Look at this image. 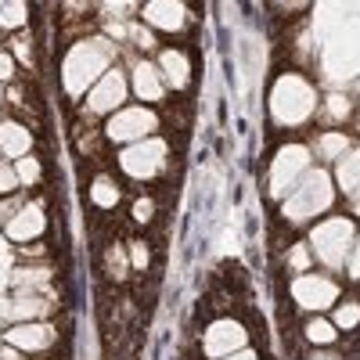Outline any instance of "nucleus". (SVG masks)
<instances>
[{
	"mask_svg": "<svg viewBox=\"0 0 360 360\" xmlns=\"http://www.w3.org/2000/svg\"><path fill=\"white\" fill-rule=\"evenodd\" d=\"M115 58V44L108 37H90L79 40L69 54H65V65H62V83H65V94L69 98H83L86 86L101 79Z\"/></svg>",
	"mask_w": 360,
	"mask_h": 360,
	"instance_id": "nucleus-1",
	"label": "nucleus"
},
{
	"mask_svg": "<svg viewBox=\"0 0 360 360\" xmlns=\"http://www.w3.org/2000/svg\"><path fill=\"white\" fill-rule=\"evenodd\" d=\"M332 202H335V195H332V176H328L324 169H310V173L281 198V217H285L288 224H307V220L321 217Z\"/></svg>",
	"mask_w": 360,
	"mask_h": 360,
	"instance_id": "nucleus-2",
	"label": "nucleus"
},
{
	"mask_svg": "<svg viewBox=\"0 0 360 360\" xmlns=\"http://www.w3.org/2000/svg\"><path fill=\"white\" fill-rule=\"evenodd\" d=\"M317 108V94L303 76H281L270 90V115L278 127H299L307 123Z\"/></svg>",
	"mask_w": 360,
	"mask_h": 360,
	"instance_id": "nucleus-3",
	"label": "nucleus"
},
{
	"mask_svg": "<svg viewBox=\"0 0 360 360\" xmlns=\"http://www.w3.org/2000/svg\"><path fill=\"white\" fill-rule=\"evenodd\" d=\"M356 242V227L346 217H332L310 231V252L317 256V263H324L328 270L346 266V256Z\"/></svg>",
	"mask_w": 360,
	"mask_h": 360,
	"instance_id": "nucleus-4",
	"label": "nucleus"
},
{
	"mask_svg": "<svg viewBox=\"0 0 360 360\" xmlns=\"http://www.w3.org/2000/svg\"><path fill=\"white\" fill-rule=\"evenodd\" d=\"M307 173H310V148H303V144H285L281 152L274 155V162H270V169H266L270 198L281 202Z\"/></svg>",
	"mask_w": 360,
	"mask_h": 360,
	"instance_id": "nucleus-5",
	"label": "nucleus"
},
{
	"mask_svg": "<svg viewBox=\"0 0 360 360\" xmlns=\"http://www.w3.org/2000/svg\"><path fill=\"white\" fill-rule=\"evenodd\" d=\"M119 166H123L134 180H152L166 166V141L162 137H148V141L127 144L123 155H119Z\"/></svg>",
	"mask_w": 360,
	"mask_h": 360,
	"instance_id": "nucleus-6",
	"label": "nucleus"
},
{
	"mask_svg": "<svg viewBox=\"0 0 360 360\" xmlns=\"http://www.w3.org/2000/svg\"><path fill=\"white\" fill-rule=\"evenodd\" d=\"M292 299H295L299 310H310V314L332 310L339 303V285L324 274H299L292 281Z\"/></svg>",
	"mask_w": 360,
	"mask_h": 360,
	"instance_id": "nucleus-7",
	"label": "nucleus"
},
{
	"mask_svg": "<svg viewBox=\"0 0 360 360\" xmlns=\"http://www.w3.org/2000/svg\"><path fill=\"white\" fill-rule=\"evenodd\" d=\"M249 346V332H245V324H238L231 317H220L205 328V335H202V349L209 360H224L238 349H245Z\"/></svg>",
	"mask_w": 360,
	"mask_h": 360,
	"instance_id": "nucleus-8",
	"label": "nucleus"
},
{
	"mask_svg": "<svg viewBox=\"0 0 360 360\" xmlns=\"http://www.w3.org/2000/svg\"><path fill=\"white\" fill-rule=\"evenodd\" d=\"M159 119L152 108H119L112 119H108V137L119 141V144H137V141H148L155 134Z\"/></svg>",
	"mask_w": 360,
	"mask_h": 360,
	"instance_id": "nucleus-9",
	"label": "nucleus"
},
{
	"mask_svg": "<svg viewBox=\"0 0 360 360\" xmlns=\"http://www.w3.org/2000/svg\"><path fill=\"white\" fill-rule=\"evenodd\" d=\"M123 98H127V76L119 69H108L94 86L86 90V108L94 115H105V112H119L123 108Z\"/></svg>",
	"mask_w": 360,
	"mask_h": 360,
	"instance_id": "nucleus-10",
	"label": "nucleus"
},
{
	"mask_svg": "<svg viewBox=\"0 0 360 360\" xmlns=\"http://www.w3.org/2000/svg\"><path fill=\"white\" fill-rule=\"evenodd\" d=\"M4 339H8V346H15L22 353H44V349L54 346L58 332L47 321H33V324H11L4 332Z\"/></svg>",
	"mask_w": 360,
	"mask_h": 360,
	"instance_id": "nucleus-11",
	"label": "nucleus"
},
{
	"mask_svg": "<svg viewBox=\"0 0 360 360\" xmlns=\"http://www.w3.org/2000/svg\"><path fill=\"white\" fill-rule=\"evenodd\" d=\"M47 227V217H44V209L37 202H25L18 213L4 224V234L11 238V242H33V238H40Z\"/></svg>",
	"mask_w": 360,
	"mask_h": 360,
	"instance_id": "nucleus-12",
	"label": "nucleus"
},
{
	"mask_svg": "<svg viewBox=\"0 0 360 360\" xmlns=\"http://www.w3.org/2000/svg\"><path fill=\"white\" fill-rule=\"evenodd\" d=\"M54 314V299H47V295H15L11 303H8V310H4V317L11 321V324H33V321H47Z\"/></svg>",
	"mask_w": 360,
	"mask_h": 360,
	"instance_id": "nucleus-13",
	"label": "nucleus"
},
{
	"mask_svg": "<svg viewBox=\"0 0 360 360\" xmlns=\"http://www.w3.org/2000/svg\"><path fill=\"white\" fill-rule=\"evenodd\" d=\"M144 22L162 33H180L188 25V8L176 0H152V4H144Z\"/></svg>",
	"mask_w": 360,
	"mask_h": 360,
	"instance_id": "nucleus-14",
	"label": "nucleus"
},
{
	"mask_svg": "<svg viewBox=\"0 0 360 360\" xmlns=\"http://www.w3.org/2000/svg\"><path fill=\"white\" fill-rule=\"evenodd\" d=\"M159 72H162V83L173 86V90H184L191 83V62L184 51H162L159 54Z\"/></svg>",
	"mask_w": 360,
	"mask_h": 360,
	"instance_id": "nucleus-15",
	"label": "nucleus"
},
{
	"mask_svg": "<svg viewBox=\"0 0 360 360\" xmlns=\"http://www.w3.org/2000/svg\"><path fill=\"white\" fill-rule=\"evenodd\" d=\"M29 148H33V137H29V130L22 123H15V119H8V123H0V155L8 159H25Z\"/></svg>",
	"mask_w": 360,
	"mask_h": 360,
	"instance_id": "nucleus-16",
	"label": "nucleus"
},
{
	"mask_svg": "<svg viewBox=\"0 0 360 360\" xmlns=\"http://www.w3.org/2000/svg\"><path fill=\"white\" fill-rule=\"evenodd\" d=\"M134 90H137V98H141V101H159V98L166 94V83H162L159 65L141 62V65L134 69Z\"/></svg>",
	"mask_w": 360,
	"mask_h": 360,
	"instance_id": "nucleus-17",
	"label": "nucleus"
},
{
	"mask_svg": "<svg viewBox=\"0 0 360 360\" xmlns=\"http://www.w3.org/2000/svg\"><path fill=\"white\" fill-rule=\"evenodd\" d=\"M339 184L349 195V202L360 195V148H349V152L339 159Z\"/></svg>",
	"mask_w": 360,
	"mask_h": 360,
	"instance_id": "nucleus-18",
	"label": "nucleus"
},
{
	"mask_svg": "<svg viewBox=\"0 0 360 360\" xmlns=\"http://www.w3.org/2000/svg\"><path fill=\"white\" fill-rule=\"evenodd\" d=\"M307 339H310L317 349H332L335 339H339V328H335L332 321H324V317H314V321L307 324Z\"/></svg>",
	"mask_w": 360,
	"mask_h": 360,
	"instance_id": "nucleus-19",
	"label": "nucleus"
},
{
	"mask_svg": "<svg viewBox=\"0 0 360 360\" xmlns=\"http://www.w3.org/2000/svg\"><path fill=\"white\" fill-rule=\"evenodd\" d=\"M314 148H317V155H321L324 162H332V159H342V155L349 152V137H346V134H321Z\"/></svg>",
	"mask_w": 360,
	"mask_h": 360,
	"instance_id": "nucleus-20",
	"label": "nucleus"
},
{
	"mask_svg": "<svg viewBox=\"0 0 360 360\" xmlns=\"http://www.w3.org/2000/svg\"><path fill=\"white\" fill-rule=\"evenodd\" d=\"M90 202H94L98 209H112V205H119V188L108 176H98L94 184H90Z\"/></svg>",
	"mask_w": 360,
	"mask_h": 360,
	"instance_id": "nucleus-21",
	"label": "nucleus"
},
{
	"mask_svg": "<svg viewBox=\"0 0 360 360\" xmlns=\"http://www.w3.org/2000/svg\"><path fill=\"white\" fill-rule=\"evenodd\" d=\"M29 22V8L25 4H0V29H22Z\"/></svg>",
	"mask_w": 360,
	"mask_h": 360,
	"instance_id": "nucleus-22",
	"label": "nucleus"
},
{
	"mask_svg": "<svg viewBox=\"0 0 360 360\" xmlns=\"http://www.w3.org/2000/svg\"><path fill=\"white\" fill-rule=\"evenodd\" d=\"M335 328H346V332H353V328L360 324V303H335V317H332Z\"/></svg>",
	"mask_w": 360,
	"mask_h": 360,
	"instance_id": "nucleus-23",
	"label": "nucleus"
},
{
	"mask_svg": "<svg viewBox=\"0 0 360 360\" xmlns=\"http://www.w3.org/2000/svg\"><path fill=\"white\" fill-rule=\"evenodd\" d=\"M51 281V270L40 266V270H15V288H44Z\"/></svg>",
	"mask_w": 360,
	"mask_h": 360,
	"instance_id": "nucleus-24",
	"label": "nucleus"
},
{
	"mask_svg": "<svg viewBox=\"0 0 360 360\" xmlns=\"http://www.w3.org/2000/svg\"><path fill=\"white\" fill-rule=\"evenodd\" d=\"M15 173H18V184H37L40 180V162L25 155V159L15 162Z\"/></svg>",
	"mask_w": 360,
	"mask_h": 360,
	"instance_id": "nucleus-25",
	"label": "nucleus"
},
{
	"mask_svg": "<svg viewBox=\"0 0 360 360\" xmlns=\"http://www.w3.org/2000/svg\"><path fill=\"white\" fill-rule=\"evenodd\" d=\"M130 40H134L141 51H155V37H152V29L141 25V22H130Z\"/></svg>",
	"mask_w": 360,
	"mask_h": 360,
	"instance_id": "nucleus-26",
	"label": "nucleus"
},
{
	"mask_svg": "<svg viewBox=\"0 0 360 360\" xmlns=\"http://www.w3.org/2000/svg\"><path fill=\"white\" fill-rule=\"evenodd\" d=\"M288 266L295 270V274H307V266H310V245H295V249H288Z\"/></svg>",
	"mask_w": 360,
	"mask_h": 360,
	"instance_id": "nucleus-27",
	"label": "nucleus"
},
{
	"mask_svg": "<svg viewBox=\"0 0 360 360\" xmlns=\"http://www.w3.org/2000/svg\"><path fill=\"white\" fill-rule=\"evenodd\" d=\"M18 188V173H15V166H4L0 162V195H11Z\"/></svg>",
	"mask_w": 360,
	"mask_h": 360,
	"instance_id": "nucleus-28",
	"label": "nucleus"
},
{
	"mask_svg": "<svg viewBox=\"0 0 360 360\" xmlns=\"http://www.w3.org/2000/svg\"><path fill=\"white\" fill-rule=\"evenodd\" d=\"M127 266H130V263H127V256L119 252V249H112V252H108V270H112V278H115V281H123Z\"/></svg>",
	"mask_w": 360,
	"mask_h": 360,
	"instance_id": "nucleus-29",
	"label": "nucleus"
},
{
	"mask_svg": "<svg viewBox=\"0 0 360 360\" xmlns=\"http://www.w3.org/2000/svg\"><path fill=\"white\" fill-rule=\"evenodd\" d=\"M346 274H349L353 281H360V234H356V242H353V249H349V256H346Z\"/></svg>",
	"mask_w": 360,
	"mask_h": 360,
	"instance_id": "nucleus-30",
	"label": "nucleus"
},
{
	"mask_svg": "<svg viewBox=\"0 0 360 360\" xmlns=\"http://www.w3.org/2000/svg\"><path fill=\"white\" fill-rule=\"evenodd\" d=\"M328 115H332V119H346L349 115V101L342 94H332V98H328Z\"/></svg>",
	"mask_w": 360,
	"mask_h": 360,
	"instance_id": "nucleus-31",
	"label": "nucleus"
},
{
	"mask_svg": "<svg viewBox=\"0 0 360 360\" xmlns=\"http://www.w3.org/2000/svg\"><path fill=\"white\" fill-rule=\"evenodd\" d=\"M152 213H155L152 198H137V205H134V220H137V224H148V220H152Z\"/></svg>",
	"mask_w": 360,
	"mask_h": 360,
	"instance_id": "nucleus-32",
	"label": "nucleus"
},
{
	"mask_svg": "<svg viewBox=\"0 0 360 360\" xmlns=\"http://www.w3.org/2000/svg\"><path fill=\"white\" fill-rule=\"evenodd\" d=\"M130 252H134V256H130V263H134L137 270H144V266H148V245H144V242H137Z\"/></svg>",
	"mask_w": 360,
	"mask_h": 360,
	"instance_id": "nucleus-33",
	"label": "nucleus"
},
{
	"mask_svg": "<svg viewBox=\"0 0 360 360\" xmlns=\"http://www.w3.org/2000/svg\"><path fill=\"white\" fill-rule=\"evenodd\" d=\"M15 76V58L8 51H0V79H11Z\"/></svg>",
	"mask_w": 360,
	"mask_h": 360,
	"instance_id": "nucleus-34",
	"label": "nucleus"
},
{
	"mask_svg": "<svg viewBox=\"0 0 360 360\" xmlns=\"http://www.w3.org/2000/svg\"><path fill=\"white\" fill-rule=\"evenodd\" d=\"M105 33H108V40H119V37H130V25H123V22H108V25H105Z\"/></svg>",
	"mask_w": 360,
	"mask_h": 360,
	"instance_id": "nucleus-35",
	"label": "nucleus"
},
{
	"mask_svg": "<svg viewBox=\"0 0 360 360\" xmlns=\"http://www.w3.org/2000/svg\"><path fill=\"white\" fill-rule=\"evenodd\" d=\"M11 51L18 54V62H25V65L33 62V54H29V44H25V40H15V47H11Z\"/></svg>",
	"mask_w": 360,
	"mask_h": 360,
	"instance_id": "nucleus-36",
	"label": "nucleus"
},
{
	"mask_svg": "<svg viewBox=\"0 0 360 360\" xmlns=\"http://www.w3.org/2000/svg\"><path fill=\"white\" fill-rule=\"evenodd\" d=\"M0 360H22V349H15V346H0Z\"/></svg>",
	"mask_w": 360,
	"mask_h": 360,
	"instance_id": "nucleus-37",
	"label": "nucleus"
},
{
	"mask_svg": "<svg viewBox=\"0 0 360 360\" xmlns=\"http://www.w3.org/2000/svg\"><path fill=\"white\" fill-rule=\"evenodd\" d=\"M224 360H259V356L245 346V349H238V353H231V356H224Z\"/></svg>",
	"mask_w": 360,
	"mask_h": 360,
	"instance_id": "nucleus-38",
	"label": "nucleus"
},
{
	"mask_svg": "<svg viewBox=\"0 0 360 360\" xmlns=\"http://www.w3.org/2000/svg\"><path fill=\"white\" fill-rule=\"evenodd\" d=\"M101 11H105V15H127V11H130V4H105Z\"/></svg>",
	"mask_w": 360,
	"mask_h": 360,
	"instance_id": "nucleus-39",
	"label": "nucleus"
},
{
	"mask_svg": "<svg viewBox=\"0 0 360 360\" xmlns=\"http://www.w3.org/2000/svg\"><path fill=\"white\" fill-rule=\"evenodd\" d=\"M310 360H339V353H332V349H324V353H321V349H317Z\"/></svg>",
	"mask_w": 360,
	"mask_h": 360,
	"instance_id": "nucleus-40",
	"label": "nucleus"
},
{
	"mask_svg": "<svg viewBox=\"0 0 360 360\" xmlns=\"http://www.w3.org/2000/svg\"><path fill=\"white\" fill-rule=\"evenodd\" d=\"M353 213H356V217H360V195H356V198H353Z\"/></svg>",
	"mask_w": 360,
	"mask_h": 360,
	"instance_id": "nucleus-41",
	"label": "nucleus"
},
{
	"mask_svg": "<svg viewBox=\"0 0 360 360\" xmlns=\"http://www.w3.org/2000/svg\"><path fill=\"white\" fill-rule=\"evenodd\" d=\"M356 90H360V79H356Z\"/></svg>",
	"mask_w": 360,
	"mask_h": 360,
	"instance_id": "nucleus-42",
	"label": "nucleus"
},
{
	"mask_svg": "<svg viewBox=\"0 0 360 360\" xmlns=\"http://www.w3.org/2000/svg\"><path fill=\"white\" fill-rule=\"evenodd\" d=\"M0 94H4V90H0Z\"/></svg>",
	"mask_w": 360,
	"mask_h": 360,
	"instance_id": "nucleus-43",
	"label": "nucleus"
}]
</instances>
